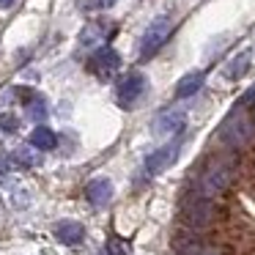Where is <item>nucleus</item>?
Returning a JSON list of instances; mask_svg holds the SVG:
<instances>
[{
  "label": "nucleus",
  "mask_w": 255,
  "mask_h": 255,
  "mask_svg": "<svg viewBox=\"0 0 255 255\" xmlns=\"http://www.w3.org/2000/svg\"><path fill=\"white\" fill-rule=\"evenodd\" d=\"M118 66H121V58H118V52L113 50V47H99V50L94 52V58H91V72L99 74V77H110V74L118 72Z\"/></svg>",
  "instance_id": "0eeeda50"
},
{
  "label": "nucleus",
  "mask_w": 255,
  "mask_h": 255,
  "mask_svg": "<svg viewBox=\"0 0 255 255\" xmlns=\"http://www.w3.org/2000/svg\"><path fill=\"white\" fill-rule=\"evenodd\" d=\"M85 198L94 206H107L113 198V184L107 181V178H94V181H88V187H85Z\"/></svg>",
  "instance_id": "9d476101"
},
{
  "label": "nucleus",
  "mask_w": 255,
  "mask_h": 255,
  "mask_svg": "<svg viewBox=\"0 0 255 255\" xmlns=\"http://www.w3.org/2000/svg\"><path fill=\"white\" fill-rule=\"evenodd\" d=\"M145 85H148L145 74H140V72L127 74V77L121 80V85H118V91H116V102L124 107V110H129V107L145 94Z\"/></svg>",
  "instance_id": "20e7f679"
},
{
  "label": "nucleus",
  "mask_w": 255,
  "mask_h": 255,
  "mask_svg": "<svg viewBox=\"0 0 255 255\" xmlns=\"http://www.w3.org/2000/svg\"><path fill=\"white\" fill-rule=\"evenodd\" d=\"M231 178H233V162L225 159V156H217V159H211L209 165L203 167V173H200L198 195H203V198H214V195H220L222 189L231 184Z\"/></svg>",
  "instance_id": "f257e3e1"
},
{
  "label": "nucleus",
  "mask_w": 255,
  "mask_h": 255,
  "mask_svg": "<svg viewBox=\"0 0 255 255\" xmlns=\"http://www.w3.org/2000/svg\"><path fill=\"white\" fill-rule=\"evenodd\" d=\"M170 28H173L170 17H156L154 22L145 28L143 39H140V55H143V58H151L154 52H159V47L165 44L167 36H170Z\"/></svg>",
  "instance_id": "7ed1b4c3"
},
{
  "label": "nucleus",
  "mask_w": 255,
  "mask_h": 255,
  "mask_svg": "<svg viewBox=\"0 0 255 255\" xmlns=\"http://www.w3.org/2000/svg\"><path fill=\"white\" fill-rule=\"evenodd\" d=\"M11 156H14V162H17V165H25V167L36 165V154L30 148H17Z\"/></svg>",
  "instance_id": "f3484780"
},
{
  "label": "nucleus",
  "mask_w": 255,
  "mask_h": 255,
  "mask_svg": "<svg viewBox=\"0 0 255 255\" xmlns=\"http://www.w3.org/2000/svg\"><path fill=\"white\" fill-rule=\"evenodd\" d=\"M253 134H255V127H253L250 116L242 110V107H236L220 127V140L225 145H231V148H236V151L247 148L250 140H253Z\"/></svg>",
  "instance_id": "f03ea898"
},
{
  "label": "nucleus",
  "mask_w": 255,
  "mask_h": 255,
  "mask_svg": "<svg viewBox=\"0 0 255 255\" xmlns=\"http://www.w3.org/2000/svg\"><path fill=\"white\" fill-rule=\"evenodd\" d=\"M14 3H17V0H0V8H11Z\"/></svg>",
  "instance_id": "412c9836"
},
{
  "label": "nucleus",
  "mask_w": 255,
  "mask_h": 255,
  "mask_svg": "<svg viewBox=\"0 0 255 255\" xmlns=\"http://www.w3.org/2000/svg\"><path fill=\"white\" fill-rule=\"evenodd\" d=\"M211 217H214V206H211L209 198L195 195V198L184 200V220H187V225L203 228V225H209V222H211Z\"/></svg>",
  "instance_id": "39448f33"
},
{
  "label": "nucleus",
  "mask_w": 255,
  "mask_h": 255,
  "mask_svg": "<svg viewBox=\"0 0 255 255\" xmlns=\"http://www.w3.org/2000/svg\"><path fill=\"white\" fill-rule=\"evenodd\" d=\"M178 151H181V140H173V143H167V145H162V148L151 151V156L145 159V170H148L151 176H156V173L167 170V167L176 162Z\"/></svg>",
  "instance_id": "423d86ee"
},
{
  "label": "nucleus",
  "mask_w": 255,
  "mask_h": 255,
  "mask_svg": "<svg viewBox=\"0 0 255 255\" xmlns=\"http://www.w3.org/2000/svg\"><path fill=\"white\" fill-rule=\"evenodd\" d=\"M181 255H220V253L211 250V247H200V244H195V247H187Z\"/></svg>",
  "instance_id": "6ab92c4d"
},
{
  "label": "nucleus",
  "mask_w": 255,
  "mask_h": 255,
  "mask_svg": "<svg viewBox=\"0 0 255 255\" xmlns=\"http://www.w3.org/2000/svg\"><path fill=\"white\" fill-rule=\"evenodd\" d=\"M19 94L25 96V107H28V116L33 118V121H44L47 118V99L41 94H36V91H19Z\"/></svg>",
  "instance_id": "9b49d317"
},
{
  "label": "nucleus",
  "mask_w": 255,
  "mask_h": 255,
  "mask_svg": "<svg viewBox=\"0 0 255 255\" xmlns=\"http://www.w3.org/2000/svg\"><path fill=\"white\" fill-rule=\"evenodd\" d=\"M99 255H132V247H129V242H124V239H116V236H113L110 242L105 244V250H102Z\"/></svg>",
  "instance_id": "dca6fc26"
},
{
  "label": "nucleus",
  "mask_w": 255,
  "mask_h": 255,
  "mask_svg": "<svg viewBox=\"0 0 255 255\" xmlns=\"http://www.w3.org/2000/svg\"><path fill=\"white\" fill-rule=\"evenodd\" d=\"M30 145H36V148H41V151H52L58 145V137H55L52 129L39 127V129H33V134H30Z\"/></svg>",
  "instance_id": "4468645a"
},
{
  "label": "nucleus",
  "mask_w": 255,
  "mask_h": 255,
  "mask_svg": "<svg viewBox=\"0 0 255 255\" xmlns=\"http://www.w3.org/2000/svg\"><path fill=\"white\" fill-rule=\"evenodd\" d=\"M247 69H250V52L244 50V52H239L236 58H231V63L225 66V77L228 80H239V77L247 74Z\"/></svg>",
  "instance_id": "2eb2a0df"
},
{
  "label": "nucleus",
  "mask_w": 255,
  "mask_h": 255,
  "mask_svg": "<svg viewBox=\"0 0 255 255\" xmlns=\"http://www.w3.org/2000/svg\"><path fill=\"white\" fill-rule=\"evenodd\" d=\"M8 170V156H6V151H0V173H6Z\"/></svg>",
  "instance_id": "aec40b11"
},
{
  "label": "nucleus",
  "mask_w": 255,
  "mask_h": 255,
  "mask_svg": "<svg viewBox=\"0 0 255 255\" xmlns=\"http://www.w3.org/2000/svg\"><path fill=\"white\" fill-rule=\"evenodd\" d=\"M110 30H113V28H107L105 22H91V25H85V30L80 33V44H83V47H94V44H99V41H107Z\"/></svg>",
  "instance_id": "ddd939ff"
},
{
  "label": "nucleus",
  "mask_w": 255,
  "mask_h": 255,
  "mask_svg": "<svg viewBox=\"0 0 255 255\" xmlns=\"http://www.w3.org/2000/svg\"><path fill=\"white\" fill-rule=\"evenodd\" d=\"M55 236H58V242H63L66 247H77L85 239V228L74 220H63L55 225Z\"/></svg>",
  "instance_id": "1a4fd4ad"
},
{
  "label": "nucleus",
  "mask_w": 255,
  "mask_h": 255,
  "mask_svg": "<svg viewBox=\"0 0 255 255\" xmlns=\"http://www.w3.org/2000/svg\"><path fill=\"white\" fill-rule=\"evenodd\" d=\"M203 80H206L203 72H189V74H184V77L176 83V96H178V99H187V96L198 94L200 85H203Z\"/></svg>",
  "instance_id": "f8f14e48"
},
{
  "label": "nucleus",
  "mask_w": 255,
  "mask_h": 255,
  "mask_svg": "<svg viewBox=\"0 0 255 255\" xmlns=\"http://www.w3.org/2000/svg\"><path fill=\"white\" fill-rule=\"evenodd\" d=\"M184 124H187L184 110H165L162 116L154 118V132L156 134H173V132H181Z\"/></svg>",
  "instance_id": "6e6552de"
},
{
  "label": "nucleus",
  "mask_w": 255,
  "mask_h": 255,
  "mask_svg": "<svg viewBox=\"0 0 255 255\" xmlns=\"http://www.w3.org/2000/svg\"><path fill=\"white\" fill-rule=\"evenodd\" d=\"M0 127H3V132H17L19 121L14 116H0Z\"/></svg>",
  "instance_id": "a211bd4d"
}]
</instances>
